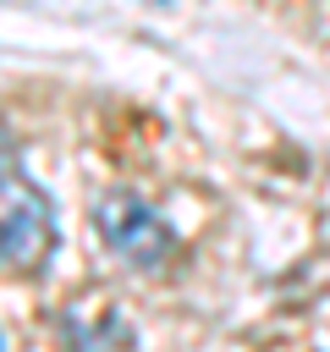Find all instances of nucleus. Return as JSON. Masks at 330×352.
I'll list each match as a JSON object with an SVG mask.
<instances>
[{
    "label": "nucleus",
    "mask_w": 330,
    "mask_h": 352,
    "mask_svg": "<svg viewBox=\"0 0 330 352\" xmlns=\"http://www.w3.org/2000/svg\"><path fill=\"white\" fill-rule=\"evenodd\" d=\"M50 253H55L50 198H44L22 170H0V264H11V270H38Z\"/></svg>",
    "instance_id": "f257e3e1"
},
{
    "label": "nucleus",
    "mask_w": 330,
    "mask_h": 352,
    "mask_svg": "<svg viewBox=\"0 0 330 352\" xmlns=\"http://www.w3.org/2000/svg\"><path fill=\"white\" fill-rule=\"evenodd\" d=\"M94 226L104 236V248L138 270H160L170 253H176V231L132 192H104L99 209H94Z\"/></svg>",
    "instance_id": "f03ea898"
},
{
    "label": "nucleus",
    "mask_w": 330,
    "mask_h": 352,
    "mask_svg": "<svg viewBox=\"0 0 330 352\" xmlns=\"http://www.w3.org/2000/svg\"><path fill=\"white\" fill-rule=\"evenodd\" d=\"M0 170H16V138L6 132V121H0Z\"/></svg>",
    "instance_id": "7ed1b4c3"
},
{
    "label": "nucleus",
    "mask_w": 330,
    "mask_h": 352,
    "mask_svg": "<svg viewBox=\"0 0 330 352\" xmlns=\"http://www.w3.org/2000/svg\"><path fill=\"white\" fill-rule=\"evenodd\" d=\"M154 6H165V0H154Z\"/></svg>",
    "instance_id": "20e7f679"
}]
</instances>
